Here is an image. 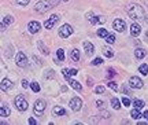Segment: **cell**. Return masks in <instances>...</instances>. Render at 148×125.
I'll return each mask as SVG.
<instances>
[{"instance_id": "6da1fadb", "label": "cell", "mask_w": 148, "mask_h": 125, "mask_svg": "<svg viewBox=\"0 0 148 125\" xmlns=\"http://www.w3.org/2000/svg\"><path fill=\"white\" fill-rule=\"evenodd\" d=\"M126 12L129 18H132L133 21H143L144 17H145V11H144L143 7L138 4H134V3L127 6Z\"/></svg>"}, {"instance_id": "7a4b0ae2", "label": "cell", "mask_w": 148, "mask_h": 125, "mask_svg": "<svg viewBox=\"0 0 148 125\" xmlns=\"http://www.w3.org/2000/svg\"><path fill=\"white\" fill-rule=\"evenodd\" d=\"M59 3V0H41V1H38L36 6H34V10L37 12H40V14H44V12H47L48 10H51L53 6H56Z\"/></svg>"}, {"instance_id": "3957f363", "label": "cell", "mask_w": 148, "mask_h": 125, "mask_svg": "<svg viewBox=\"0 0 148 125\" xmlns=\"http://www.w3.org/2000/svg\"><path fill=\"white\" fill-rule=\"evenodd\" d=\"M14 103H15L16 109L19 110V111H25V110L27 109V102L22 95H18V96H16L15 100H14Z\"/></svg>"}, {"instance_id": "277c9868", "label": "cell", "mask_w": 148, "mask_h": 125, "mask_svg": "<svg viewBox=\"0 0 148 125\" xmlns=\"http://www.w3.org/2000/svg\"><path fill=\"white\" fill-rule=\"evenodd\" d=\"M71 33H73V28L70 25H67V23H64V25L59 29V36L62 37V39H67Z\"/></svg>"}, {"instance_id": "5b68a950", "label": "cell", "mask_w": 148, "mask_h": 125, "mask_svg": "<svg viewBox=\"0 0 148 125\" xmlns=\"http://www.w3.org/2000/svg\"><path fill=\"white\" fill-rule=\"evenodd\" d=\"M129 87L133 89H140L143 88V80L138 77H130L129 78Z\"/></svg>"}, {"instance_id": "8992f818", "label": "cell", "mask_w": 148, "mask_h": 125, "mask_svg": "<svg viewBox=\"0 0 148 125\" xmlns=\"http://www.w3.org/2000/svg\"><path fill=\"white\" fill-rule=\"evenodd\" d=\"M44 110H45V102H44L42 99L36 100V103H34V114L42 115Z\"/></svg>"}, {"instance_id": "52a82bcc", "label": "cell", "mask_w": 148, "mask_h": 125, "mask_svg": "<svg viewBox=\"0 0 148 125\" xmlns=\"http://www.w3.org/2000/svg\"><path fill=\"white\" fill-rule=\"evenodd\" d=\"M27 58L26 55L23 54V52H18L16 54V65L19 66V68H26L27 66Z\"/></svg>"}, {"instance_id": "ba28073f", "label": "cell", "mask_w": 148, "mask_h": 125, "mask_svg": "<svg viewBox=\"0 0 148 125\" xmlns=\"http://www.w3.org/2000/svg\"><path fill=\"white\" fill-rule=\"evenodd\" d=\"M112 26H114V29H115L116 32H123L125 29H126V22L123 21V19H115V21L112 22Z\"/></svg>"}, {"instance_id": "9c48e42d", "label": "cell", "mask_w": 148, "mask_h": 125, "mask_svg": "<svg viewBox=\"0 0 148 125\" xmlns=\"http://www.w3.org/2000/svg\"><path fill=\"white\" fill-rule=\"evenodd\" d=\"M81 106H82V100L79 99L78 96H75V98H73V99L70 100V107L74 111H78L81 109Z\"/></svg>"}, {"instance_id": "30bf717a", "label": "cell", "mask_w": 148, "mask_h": 125, "mask_svg": "<svg viewBox=\"0 0 148 125\" xmlns=\"http://www.w3.org/2000/svg\"><path fill=\"white\" fill-rule=\"evenodd\" d=\"M59 21V17L56 15V14H53V15L49 17V19H47V21L44 22V26H45V29H52L53 25L56 23V22Z\"/></svg>"}, {"instance_id": "8fae6325", "label": "cell", "mask_w": 148, "mask_h": 125, "mask_svg": "<svg viewBox=\"0 0 148 125\" xmlns=\"http://www.w3.org/2000/svg\"><path fill=\"white\" fill-rule=\"evenodd\" d=\"M12 21H14V18L11 15H7V17H4V19L1 21V23H0V29L1 30H5L7 28H8V25H11L12 23Z\"/></svg>"}, {"instance_id": "7c38bea8", "label": "cell", "mask_w": 148, "mask_h": 125, "mask_svg": "<svg viewBox=\"0 0 148 125\" xmlns=\"http://www.w3.org/2000/svg\"><path fill=\"white\" fill-rule=\"evenodd\" d=\"M40 28H41V26H40V23H38L37 21L29 22V25H27V29H29V32H30V33H33V35L40 30Z\"/></svg>"}, {"instance_id": "4fadbf2b", "label": "cell", "mask_w": 148, "mask_h": 125, "mask_svg": "<svg viewBox=\"0 0 148 125\" xmlns=\"http://www.w3.org/2000/svg\"><path fill=\"white\" fill-rule=\"evenodd\" d=\"M140 33H141V28H140V25L133 23V25L130 26V35H132L133 37H137Z\"/></svg>"}, {"instance_id": "5bb4252c", "label": "cell", "mask_w": 148, "mask_h": 125, "mask_svg": "<svg viewBox=\"0 0 148 125\" xmlns=\"http://www.w3.org/2000/svg\"><path fill=\"white\" fill-rule=\"evenodd\" d=\"M11 87H12V83H11L8 78H4V80L0 83V89H1V91H8Z\"/></svg>"}, {"instance_id": "9a60e30c", "label": "cell", "mask_w": 148, "mask_h": 125, "mask_svg": "<svg viewBox=\"0 0 148 125\" xmlns=\"http://www.w3.org/2000/svg\"><path fill=\"white\" fill-rule=\"evenodd\" d=\"M84 48H85V52H86V55H92L93 52H95V47H93V44L89 41H85L84 43Z\"/></svg>"}, {"instance_id": "2e32d148", "label": "cell", "mask_w": 148, "mask_h": 125, "mask_svg": "<svg viewBox=\"0 0 148 125\" xmlns=\"http://www.w3.org/2000/svg\"><path fill=\"white\" fill-rule=\"evenodd\" d=\"M89 21H90L92 25H96V23H104V22H106V18H104V17H92Z\"/></svg>"}, {"instance_id": "e0dca14e", "label": "cell", "mask_w": 148, "mask_h": 125, "mask_svg": "<svg viewBox=\"0 0 148 125\" xmlns=\"http://www.w3.org/2000/svg\"><path fill=\"white\" fill-rule=\"evenodd\" d=\"M67 81H69L70 85H71V87L75 89V91H82V85H81L78 81H75V80H71V78H69Z\"/></svg>"}, {"instance_id": "ac0fdd59", "label": "cell", "mask_w": 148, "mask_h": 125, "mask_svg": "<svg viewBox=\"0 0 148 125\" xmlns=\"http://www.w3.org/2000/svg\"><path fill=\"white\" fill-rule=\"evenodd\" d=\"M134 55H136V58H137V59H143V58L147 55V51H145L144 48H137V50H136V52H134Z\"/></svg>"}, {"instance_id": "d6986e66", "label": "cell", "mask_w": 148, "mask_h": 125, "mask_svg": "<svg viewBox=\"0 0 148 125\" xmlns=\"http://www.w3.org/2000/svg\"><path fill=\"white\" fill-rule=\"evenodd\" d=\"M10 113H11L10 107H7V106H1V107H0V115H1V117H8Z\"/></svg>"}, {"instance_id": "ffe728a7", "label": "cell", "mask_w": 148, "mask_h": 125, "mask_svg": "<svg viewBox=\"0 0 148 125\" xmlns=\"http://www.w3.org/2000/svg\"><path fill=\"white\" fill-rule=\"evenodd\" d=\"M52 113L55 115H66V110H64L63 107H59V106H56V107H53Z\"/></svg>"}, {"instance_id": "44dd1931", "label": "cell", "mask_w": 148, "mask_h": 125, "mask_svg": "<svg viewBox=\"0 0 148 125\" xmlns=\"http://www.w3.org/2000/svg\"><path fill=\"white\" fill-rule=\"evenodd\" d=\"M70 58L73 59L74 62H78L79 61V51L78 50H73V51L70 52Z\"/></svg>"}, {"instance_id": "7402d4cb", "label": "cell", "mask_w": 148, "mask_h": 125, "mask_svg": "<svg viewBox=\"0 0 148 125\" xmlns=\"http://www.w3.org/2000/svg\"><path fill=\"white\" fill-rule=\"evenodd\" d=\"M37 47H38V50L41 51V54H44V55H48L49 54V51H48V48L42 44V41H38L37 43Z\"/></svg>"}, {"instance_id": "603a6c76", "label": "cell", "mask_w": 148, "mask_h": 125, "mask_svg": "<svg viewBox=\"0 0 148 125\" xmlns=\"http://www.w3.org/2000/svg\"><path fill=\"white\" fill-rule=\"evenodd\" d=\"M130 115H132L133 120H140L141 118V113H140V110L138 109H134L130 111Z\"/></svg>"}, {"instance_id": "cb8c5ba5", "label": "cell", "mask_w": 148, "mask_h": 125, "mask_svg": "<svg viewBox=\"0 0 148 125\" xmlns=\"http://www.w3.org/2000/svg\"><path fill=\"white\" fill-rule=\"evenodd\" d=\"M111 106H112L115 110H119V109H121V102H119V99L112 98V99H111Z\"/></svg>"}, {"instance_id": "d4e9b609", "label": "cell", "mask_w": 148, "mask_h": 125, "mask_svg": "<svg viewBox=\"0 0 148 125\" xmlns=\"http://www.w3.org/2000/svg\"><path fill=\"white\" fill-rule=\"evenodd\" d=\"M133 104H134V109H143L144 107V102L141 99H134L133 100Z\"/></svg>"}, {"instance_id": "484cf974", "label": "cell", "mask_w": 148, "mask_h": 125, "mask_svg": "<svg viewBox=\"0 0 148 125\" xmlns=\"http://www.w3.org/2000/svg\"><path fill=\"white\" fill-rule=\"evenodd\" d=\"M103 54H104L107 58H112V57H114V52H112V50H111L110 47H104V48H103Z\"/></svg>"}, {"instance_id": "4316f807", "label": "cell", "mask_w": 148, "mask_h": 125, "mask_svg": "<svg viewBox=\"0 0 148 125\" xmlns=\"http://www.w3.org/2000/svg\"><path fill=\"white\" fill-rule=\"evenodd\" d=\"M138 72L143 74V76H147L148 74V65H145V63H143L140 68H138Z\"/></svg>"}, {"instance_id": "83f0119b", "label": "cell", "mask_w": 148, "mask_h": 125, "mask_svg": "<svg viewBox=\"0 0 148 125\" xmlns=\"http://www.w3.org/2000/svg\"><path fill=\"white\" fill-rule=\"evenodd\" d=\"M56 55H58V61L59 62H63L64 61V51L62 48H59L58 51H56Z\"/></svg>"}, {"instance_id": "f1b7e54d", "label": "cell", "mask_w": 148, "mask_h": 125, "mask_svg": "<svg viewBox=\"0 0 148 125\" xmlns=\"http://www.w3.org/2000/svg\"><path fill=\"white\" fill-rule=\"evenodd\" d=\"M29 85H30V88H32L33 92H38V91H40V85H38V83H36V81L30 83Z\"/></svg>"}, {"instance_id": "f546056e", "label": "cell", "mask_w": 148, "mask_h": 125, "mask_svg": "<svg viewBox=\"0 0 148 125\" xmlns=\"http://www.w3.org/2000/svg\"><path fill=\"white\" fill-rule=\"evenodd\" d=\"M115 36H114V35H107V37H106V41L108 43V44H114V43H115Z\"/></svg>"}, {"instance_id": "4dcf8cb0", "label": "cell", "mask_w": 148, "mask_h": 125, "mask_svg": "<svg viewBox=\"0 0 148 125\" xmlns=\"http://www.w3.org/2000/svg\"><path fill=\"white\" fill-rule=\"evenodd\" d=\"M107 35H108V32H107L106 29H99V30H97V36H99V37H103V39H106Z\"/></svg>"}, {"instance_id": "1f68e13d", "label": "cell", "mask_w": 148, "mask_h": 125, "mask_svg": "<svg viewBox=\"0 0 148 125\" xmlns=\"http://www.w3.org/2000/svg\"><path fill=\"white\" fill-rule=\"evenodd\" d=\"M114 76H115V70L110 68L108 69V72H107V78H112Z\"/></svg>"}, {"instance_id": "d6a6232c", "label": "cell", "mask_w": 148, "mask_h": 125, "mask_svg": "<svg viewBox=\"0 0 148 125\" xmlns=\"http://www.w3.org/2000/svg\"><path fill=\"white\" fill-rule=\"evenodd\" d=\"M101 63H103V59H101V58H95V59H93V62H92V65L99 66V65H101Z\"/></svg>"}, {"instance_id": "836d02e7", "label": "cell", "mask_w": 148, "mask_h": 125, "mask_svg": "<svg viewBox=\"0 0 148 125\" xmlns=\"http://www.w3.org/2000/svg\"><path fill=\"white\" fill-rule=\"evenodd\" d=\"M122 103H123V106H130V99H129V98H126V96H123V98H122Z\"/></svg>"}, {"instance_id": "e575fe53", "label": "cell", "mask_w": 148, "mask_h": 125, "mask_svg": "<svg viewBox=\"0 0 148 125\" xmlns=\"http://www.w3.org/2000/svg\"><path fill=\"white\" fill-rule=\"evenodd\" d=\"M95 92H96V94H103V92H104V87H103V85L96 87V88H95Z\"/></svg>"}, {"instance_id": "d590c367", "label": "cell", "mask_w": 148, "mask_h": 125, "mask_svg": "<svg viewBox=\"0 0 148 125\" xmlns=\"http://www.w3.org/2000/svg\"><path fill=\"white\" fill-rule=\"evenodd\" d=\"M62 73H63V77L66 78V80H69V78H70V74H69V69H63V70H62Z\"/></svg>"}, {"instance_id": "8d00e7d4", "label": "cell", "mask_w": 148, "mask_h": 125, "mask_svg": "<svg viewBox=\"0 0 148 125\" xmlns=\"http://www.w3.org/2000/svg\"><path fill=\"white\" fill-rule=\"evenodd\" d=\"M29 1H30V0H16V3H18L19 6H27L29 4Z\"/></svg>"}, {"instance_id": "74e56055", "label": "cell", "mask_w": 148, "mask_h": 125, "mask_svg": "<svg viewBox=\"0 0 148 125\" xmlns=\"http://www.w3.org/2000/svg\"><path fill=\"white\" fill-rule=\"evenodd\" d=\"M108 87H110L111 89H114V91H116V89H118V85H116L114 81H110V83H108Z\"/></svg>"}, {"instance_id": "f35d334b", "label": "cell", "mask_w": 148, "mask_h": 125, "mask_svg": "<svg viewBox=\"0 0 148 125\" xmlns=\"http://www.w3.org/2000/svg\"><path fill=\"white\" fill-rule=\"evenodd\" d=\"M96 106H97V109H103V107H104V102H103V100H97V102H96Z\"/></svg>"}, {"instance_id": "ab89813d", "label": "cell", "mask_w": 148, "mask_h": 125, "mask_svg": "<svg viewBox=\"0 0 148 125\" xmlns=\"http://www.w3.org/2000/svg\"><path fill=\"white\" fill-rule=\"evenodd\" d=\"M101 117H103V118H110L111 115H110V113H108V111H106V110H104V111H101Z\"/></svg>"}, {"instance_id": "60d3db41", "label": "cell", "mask_w": 148, "mask_h": 125, "mask_svg": "<svg viewBox=\"0 0 148 125\" xmlns=\"http://www.w3.org/2000/svg\"><path fill=\"white\" fill-rule=\"evenodd\" d=\"M53 77V70H48L45 74V78H52Z\"/></svg>"}, {"instance_id": "b9f144b4", "label": "cell", "mask_w": 148, "mask_h": 125, "mask_svg": "<svg viewBox=\"0 0 148 125\" xmlns=\"http://www.w3.org/2000/svg\"><path fill=\"white\" fill-rule=\"evenodd\" d=\"M77 73H78V72H77V69H69V74H70V77H71V76H75Z\"/></svg>"}, {"instance_id": "7bdbcfd3", "label": "cell", "mask_w": 148, "mask_h": 125, "mask_svg": "<svg viewBox=\"0 0 148 125\" xmlns=\"http://www.w3.org/2000/svg\"><path fill=\"white\" fill-rule=\"evenodd\" d=\"M22 87H23V88H27V87H29V83H27V80H22Z\"/></svg>"}, {"instance_id": "ee69618b", "label": "cell", "mask_w": 148, "mask_h": 125, "mask_svg": "<svg viewBox=\"0 0 148 125\" xmlns=\"http://www.w3.org/2000/svg\"><path fill=\"white\" fill-rule=\"evenodd\" d=\"M29 124H30V125H36L37 121L34 120V118H29Z\"/></svg>"}, {"instance_id": "f6af8a7d", "label": "cell", "mask_w": 148, "mask_h": 125, "mask_svg": "<svg viewBox=\"0 0 148 125\" xmlns=\"http://www.w3.org/2000/svg\"><path fill=\"white\" fill-rule=\"evenodd\" d=\"M92 17H93V14H92V12H88V14H86V18H88V19H90Z\"/></svg>"}, {"instance_id": "bcb514c9", "label": "cell", "mask_w": 148, "mask_h": 125, "mask_svg": "<svg viewBox=\"0 0 148 125\" xmlns=\"http://www.w3.org/2000/svg\"><path fill=\"white\" fill-rule=\"evenodd\" d=\"M143 115H144V118H145V120L148 121V111H144V114H143Z\"/></svg>"}, {"instance_id": "7dc6e473", "label": "cell", "mask_w": 148, "mask_h": 125, "mask_svg": "<svg viewBox=\"0 0 148 125\" xmlns=\"http://www.w3.org/2000/svg\"><path fill=\"white\" fill-rule=\"evenodd\" d=\"M88 85H89V87L93 85V84H92V78H88Z\"/></svg>"}, {"instance_id": "c3c4849f", "label": "cell", "mask_w": 148, "mask_h": 125, "mask_svg": "<svg viewBox=\"0 0 148 125\" xmlns=\"http://www.w3.org/2000/svg\"><path fill=\"white\" fill-rule=\"evenodd\" d=\"M123 92H125V94H129V89L126 88V85H125V87H123Z\"/></svg>"}, {"instance_id": "681fc988", "label": "cell", "mask_w": 148, "mask_h": 125, "mask_svg": "<svg viewBox=\"0 0 148 125\" xmlns=\"http://www.w3.org/2000/svg\"><path fill=\"white\" fill-rule=\"evenodd\" d=\"M144 1H145V4H148V0H144Z\"/></svg>"}, {"instance_id": "f907efd6", "label": "cell", "mask_w": 148, "mask_h": 125, "mask_svg": "<svg viewBox=\"0 0 148 125\" xmlns=\"http://www.w3.org/2000/svg\"><path fill=\"white\" fill-rule=\"evenodd\" d=\"M63 1H69V0H63Z\"/></svg>"}]
</instances>
